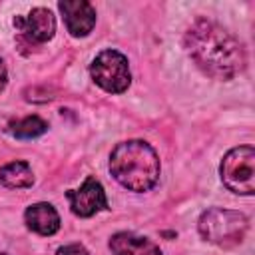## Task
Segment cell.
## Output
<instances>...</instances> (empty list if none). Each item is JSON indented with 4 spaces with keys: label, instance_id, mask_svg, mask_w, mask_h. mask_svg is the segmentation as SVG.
I'll list each match as a JSON object with an SVG mask.
<instances>
[{
    "label": "cell",
    "instance_id": "cell-1",
    "mask_svg": "<svg viewBox=\"0 0 255 255\" xmlns=\"http://www.w3.org/2000/svg\"><path fill=\"white\" fill-rule=\"evenodd\" d=\"M185 48L191 60L211 78L231 80L245 68L241 44L211 20L201 18L187 30Z\"/></svg>",
    "mask_w": 255,
    "mask_h": 255
},
{
    "label": "cell",
    "instance_id": "cell-2",
    "mask_svg": "<svg viewBox=\"0 0 255 255\" xmlns=\"http://www.w3.org/2000/svg\"><path fill=\"white\" fill-rule=\"evenodd\" d=\"M110 171L126 189L147 191L159 179V157L155 149L141 139L122 141L110 155Z\"/></svg>",
    "mask_w": 255,
    "mask_h": 255
},
{
    "label": "cell",
    "instance_id": "cell-3",
    "mask_svg": "<svg viewBox=\"0 0 255 255\" xmlns=\"http://www.w3.org/2000/svg\"><path fill=\"white\" fill-rule=\"evenodd\" d=\"M247 225L249 223L243 213L235 209H223V207H211L203 211L197 223L201 237L219 247L237 245L243 239Z\"/></svg>",
    "mask_w": 255,
    "mask_h": 255
},
{
    "label": "cell",
    "instance_id": "cell-4",
    "mask_svg": "<svg viewBox=\"0 0 255 255\" xmlns=\"http://www.w3.org/2000/svg\"><path fill=\"white\" fill-rule=\"evenodd\" d=\"M219 171L229 191L251 195L255 191V149L251 145L233 147L225 153Z\"/></svg>",
    "mask_w": 255,
    "mask_h": 255
},
{
    "label": "cell",
    "instance_id": "cell-5",
    "mask_svg": "<svg viewBox=\"0 0 255 255\" xmlns=\"http://www.w3.org/2000/svg\"><path fill=\"white\" fill-rule=\"evenodd\" d=\"M90 74L94 82L110 94H122L124 90H128L131 80L128 58L118 50L100 52L90 66Z\"/></svg>",
    "mask_w": 255,
    "mask_h": 255
},
{
    "label": "cell",
    "instance_id": "cell-6",
    "mask_svg": "<svg viewBox=\"0 0 255 255\" xmlns=\"http://www.w3.org/2000/svg\"><path fill=\"white\" fill-rule=\"evenodd\" d=\"M66 197L70 201L72 211L78 217H92L94 213L108 209V199H106V191L102 187V183L88 175L86 181L82 183L80 189H70L66 191Z\"/></svg>",
    "mask_w": 255,
    "mask_h": 255
},
{
    "label": "cell",
    "instance_id": "cell-7",
    "mask_svg": "<svg viewBox=\"0 0 255 255\" xmlns=\"http://www.w3.org/2000/svg\"><path fill=\"white\" fill-rule=\"evenodd\" d=\"M14 26L20 30L22 38H26L28 42H36V44L48 42L56 32L54 14L48 8H42V6L34 8L28 16H16Z\"/></svg>",
    "mask_w": 255,
    "mask_h": 255
},
{
    "label": "cell",
    "instance_id": "cell-8",
    "mask_svg": "<svg viewBox=\"0 0 255 255\" xmlns=\"http://www.w3.org/2000/svg\"><path fill=\"white\" fill-rule=\"evenodd\" d=\"M58 8L64 16L68 32L76 38L88 36L96 26V10L86 0H62Z\"/></svg>",
    "mask_w": 255,
    "mask_h": 255
},
{
    "label": "cell",
    "instance_id": "cell-9",
    "mask_svg": "<svg viewBox=\"0 0 255 255\" xmlns=\"http://www.w3.org/2000/svg\"><path fill=\"white\" fill-rule=\"evenodd\" d=\"M112 255H161V249L147 237L120 231L110 239Z\"/></svg>",
    "mask_w": 255,
    "mask_h": 255
},
{
    "label": "cell",
    "instance_id": "cell-10",
    "mask_svg": "<svg viewBox=\"0 0 255 255\" xmlns=\"http://www.w3.org/2000/svg\"><path fill=\"white\" fill-rule=\"evenodd\" d=\"M26 225L38 235H54L60 229V215L50 203H34L24 213Z\"/></svg>",
    "mask_w": 255,
    "mask_h": 255
},
{
    "label": "cell",
    "instance_id": "cell-11",
    "mask_svg": "<svg viewBox=\"0 0 255 255\" xmlns=\"http://www.w3.org/2000/svg\"><path fill=\"white\" fill-rule=\"evenodd\" d=\"M0 183L10 189H24L34 183L32 169L26 161H10L0 169Z\"/></svg>",
    "mask_w": 255,
    "mask_h": 255
},
{
    "label": "cell",
    "instance_id": "cell-12",
    "mask_svg": "<svg viewBox=\"0 0 255 255\" xmlns=\"http://www.w3.org/2000/svg\"><path fill=\"white\" fill-rule=\"evenodd\" d=\"M6 129H8V133H12L18 139H32V137L42 135L48 129V124L40 116H26L22 120L10 122Z\"/></svg>",
    "mask_w": 255,
    "mask_h": 255
},
{
    "label": "cell",
    "instance_id": "cell-13",
    "mask_svg": "<svg viewBox=\"0 0 255 255\" xmlns=\"http://www.w3.org/2000/svg\"><path fill=\"white\" fill-rule=\"evenodd\" d=\"M56 255H90V253L86 251L84 245H80V243H70V245L60 247V249L56 251Z\"/></svg>",
    "mask_w": 255,
    "mask_h": 255
},
{
    "label": "cell",
    "instance_id": "cell-14",
    "mask_svg": "<svg viewBox=\"0 0 255 255\" xmlns=\"http://www.w3.org/2000/svg\"><path fill=\"white\" fill-rule=\"evenodd\" d=\"M6 82H8V72H6V66H4V62L0 60V92L6 88Z\"/></svg>",
    "mask_w": 255,
    "mask_h": 255
},
{
    "label": "cell",
    "instance_id": "cell-15",
    "mask_svg": "<svg viewBox=\"0 0 255 255\" xmlns=\"http://www.w3.org/2000/svg\"><path fill=\"white\" fill-rule=\"evenodd\" d=\"M0 255H6V253H0Z\"/></svg>",
    "mask_w": 255,
    "mask_h": 255
}]
</instances>
